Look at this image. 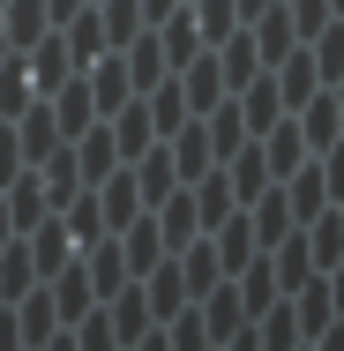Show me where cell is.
I'll return each mask as SVG.
<instances>
[{"instance_id": "cell-1", "label": "cell", "mask_w": 344, "mask_h": 351, "mask_svg": "<svg viewBox=\"0 0 344 351\" xmlns=\"http://www.w3.org/2000/svg\"><path fill=\"white\" fill-rule=\"evenodd\" d=\"M82 82H90V105H98V120H105V112H120V105L135 97V82H128V60H120V53H98V60L82 68Z\"/></svg>"}, {"instance_id": "cell-2", "label": "cell", "mask_w": 344, "mask_h": 351, "mask_svg": "<svg viewBox=\"0 0 344 351\" xmlns=\"http://www.w3.org/2000/svg\"><path fill=\"white\" fill-rule=\"evenodd\" d=\"M247 38H255V53H262V68H270V60H284V53L299 45V30H292V8H284V0H270V8L247 23Z\"/></svg>"}]
</instances>
